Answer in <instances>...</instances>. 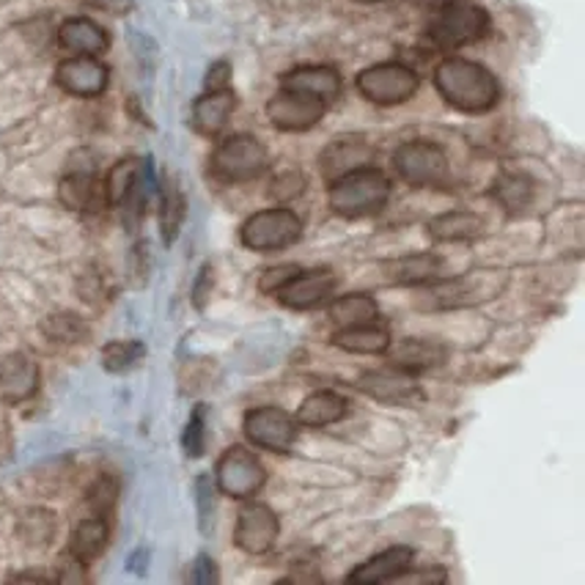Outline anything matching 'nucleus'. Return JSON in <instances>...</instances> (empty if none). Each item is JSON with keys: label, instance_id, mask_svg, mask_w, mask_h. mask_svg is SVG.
Here are the masks:
<instances>
[{"label": "nucleus", "instance_id": "26", "mask_svg": "<svg viewBox=\"0 0 585 585\" xmlns=\"http://www.w3.org/2000/svg\"><path fill=\"white\" fill-rule=\"evenodd\" d=\"M429 236L440 242H462V240H476L484 231V223L478 214L467 212V209H456V212H445L440 218L429 220L427 225Z\"/></svg>", "mask_w": 585, "mask_h": 585}, {"label": "nucleus", "instance_id": "10", "mask_svg": "<svg viewBox=\"0 0 585 585\" xmlns=\"http://www.w3.org/2000/svg\"><path fill=\"white\" fill-rule=\"evenodd\" d=\"M242 432L256 449L286 454L297 440V421L278 407H256L242 421Z\"/></svg>", "mask_w": 585, "mask_h": 585}, {"label": "nucleus", "instance_id": "25", "mask_svg": "<svg viewBox=\"0 0 585 585\" xmlns=\"http://www.w3.org/2000/svg\"><path fill=\"white\" fill-rule=\"evenodd\" d=\"M108 533H110L108 517L91 515L88 520H82L80 526L75 528V533H71L69 542L71 559H75L77 564H88V561L97 559V555L104 550V544H108Z\"/></svg>", "mask_w": 585, "mask_h": 585}, {"label": "nucleus", "instance_id": "28", "mask_svg": "<svg viewBox=\"0 0 585 585\" xmlns=\"http://www.w3.org/2000/svg\"><path fill=\"white\" fill-rule=\"evenodd\" d=\"M146 163L143 159H121L119 165H113L104 179V203L110 207H121L126 201V196L132 192V187L141 181Z\"/></svg>", "mask_w": 585, "mask_h": 585}, {"label": "nucleus", "instance_id": "22", "mask_svg": "<svg viewBox=\"0 0 585 585\" xmlns=\"http://www.w3.org/2000/svg\"><path fill=\"white\" fill-rule=\"evenodd\" d=\"M346 410H350V401L344 396L335 394V390H317L302 401L295 421L308 429H322L330 423H339L346 416Z\"/></svg>", "mask_w": 585, "mask_h": 585}, {"label": "nucleus", "instance_id": "24", "mask_svg": "<svg viewBox=\"0 0 585 585\" xmlns=\"http://www.w3.org/2000/svg\"><path fill=\"white\" fill-rule=\"evenodd\" d=\"M58 196L71 212H97L104 203V187L91 174H69L60 181Z\"/></svg>", "mask_w": 585, "mask_h": 585}, {"label": "nucleus", "instance_id": "11", "mask_svg": "<svg viewBox=\"0 0 585 585\" xmlns=\"http://www.w3.org/2000/svg\"><path fill=\"white\" fill-rule=\"evenodd\" d=\"M335 284L339 280H335L330 269H297L289 280H284L273 291V297L284 302V306L295 308V311H308V308L333 300Z\"/></svg>", "mask_w": 585, "mask_h": 585}, {"label": "nucleus", "instance_id": "34", "mask_svg": "<svg viewBox=\"0 0 585 585\" xmlns=\"http://www.w3.org/2000/svg\"><path fill=\"white\" fill-rule=\"evenodd\" d=\"M44 330H47L49 339L64 341V344L80 341L82 335H86V328H82V322L77 317H71V313H58V317L47 319Z\"/></svg>", "mask_w": 585, "mask_h": 585}, {"label": "nucleus", "instance_id": "2", "mask_svg": "<svg viewBox=\"0 0 585 585\" xmlns=\"http://www.w3.org/2000/svg\"><path fill=\"white\" fill-rule=\"evenodd\" d=\"M390 198V179L379 168L350 170L330 181V209L341 218H366L377 214Z\"/></svg>", "mask_w": 585, "mask_h": 585}, {"label": "nucleus", "instance_id": "5", "mask_svg": "<svg viewBox=\"0 0 585 585\" xmlns=\"http://www.w3.org/2000/svg\"><path fill=\"white\" fill-rule=\"evenodd\" d=\"M302 236V220L291 209H264L242 223L240 240L247 251H286Z\"/></svg>", "mask_w": 585, "mask_h": 585}, {"label": "nucleus", "instance_id": "46", "mask_svg": "<svg viewBox=\"0 0 585 585\" xmlns=\"http://www.w3.org/2000/svg\"><path fill=\"white\" fill-rule=\"evenodd\" d=\"M357 3H383V0H357Z\"/></svg>", "mask_w": 585, "mask_h": 585}, {"label": "nucleus", "instance_id": "1", "mask_svg": "<svg viewBox=\"0 0 585 585\" xmlns=\"http://www.w3.org/2000/svg\"><path fill=\"white\" fill-rule=\"evenodd\" d=\"M434 86L451 108L462 113H489L500 102V82L487 66L467 58H443L434 69Z\"/></svg>", "mask_w": 585, "mask_h": 585}, {"label": "nucleus", "instance_id": "33", "mask_svg": "<svg viewBox=\"0 0 585 585\" xmlns=\"http://www.w3.org/2000/svg\"><path fill=\"white\" fill-rule=\"evenodd\" d=\"M143 357V344L141 341H113V344L104 346L102 363L108 372H126V368L135 366Z\"/></svg>", "mask_w": 585, "mask_h": 585}, {"label": "nucleus", "instance_id": "9", "mask_svg": "<svg viewBox=\"0 0 585 585\" xmlns=\"http://www.w3.org/2000/svg\"><path fill=\"white\" fill-rule=\"evenodd\" d=\"M328 102L311 97V93L280 88L267 102V119L280 132H308L324 119Z\"/></svg>", "mask_w": 585, "mask_h": 585}, {"label": "nucleus", "instance_id": "42", "mask_svg": "<svg viewBox=\"0 0 585 585\" xmlns=\"http://www.w3.org/2000/svg\"><path fill=\"white\" fill-rule=\"evenodd\" d=\"M443 581H445V572H432V570L412 572V566H410V570H407L396 583H443Z\"/></svg>", "mask_w": 585, "mask_h": 585}, {"label": "nucleus", "instance_id": "15", "mask_svg": "<svg viewBox=\"0 0 585 585\" xmlns=\"http://www.w3.org/2000/svg\"><path fill=\"white\" fill-rule=\"evenodd\" d=\"M374 152L363 137H341V141H333L319 157V165H322V174L328 176L330 181L339 179V176L350 174V170L363 168V165L372 163Z\"/></svg>", "mask_w": 585, "mask_h": 585}, {"label": "nucleus", "instance_id": "3", "mask_svg": "<svg viewBox=\"0 0 585 585\" xmlns=\"http://www.w3.org/2000/svg\"><path fill=\"white\" fill-rule=\"evenodd\" d=\"M269 165V154L264 143L253 135H231L220 143L209 157V170L220 181L245 185L262 176Z\"/></svg>", "mask_w": 585, "mask_h": 585}, {"label": "nucleus", "instance_id": "41", "mask_svg": "<svg viewBox=\"0 0 585 585\" xmlns=\"http://www.w3.org/2000/svg\"><path fill=\"white\" fill-rule=\"evenodd\" d=\"M192 583H201V585H209L218 581V572H214V561H209L207 555H201V559L196 561V570H192Z\"/></svg>", "mask_w": 585, "mask_h": 585}, {"label": "nucleus", "instance_id": "21", "mask_svg": "<svg viewBox=\"0 0 585 585\" xmlns=\"http://www.w3.org/2000/svg\"><path fill=\"white\" fill-rule=\"evenodd\" d=\"M60 47L75 55H102L108 49V33L86 16H71L58 27Z\"/></svg>", "mask_w": 585, "mask_h": 585}, {"label": "nucleus", "instance_id": "23", "mask_svg": "<svg viewBox=\"0 0 585 585\" xmlns=\"http://www.w3.org/2000/svg\"><path fill=\"white\" fill-rule=\"evenodd\" d=\"M333 344L344 352H355V355H379V352H388L390 330L374 319L366 324L341 328L333 335Z\"/></svg>", "mask_w": 585, "mask_h": 585}, {"label": "nucleus", "instance_id": "18", "mask_svg": "<svg viewBox=\"0 0 585 585\" xmlns=\"http://www.w3.org/2000/svg\"><path fill=\"white\" fill-rule=\"evenodd\" d=\"M412 559H416V553H412L410 548H390L385 550V553L374 555L366 564L357 566L350 575V583H396L410 570Z\"/></svg>", "mask_w": 585, "mask_h": 585}, {"label": "nucleus", "instance_id": "19", "mask_svg": "<svg viewBox=\"0 0 585 585\" xmlns=\"http://www.w3.org/2000/svg\"><path fill=\"white\" fill-rule=\"evenodd\" d=\"M284 88H295V91L311 93V97L322 99V102H333L341 93V75L333 66H297L289 75H284Z\"/></svg>", "mask_w": 585, "mask_h": 585}, {"label": "nucleus", "instance_id": "32", "mask_svg": "<svg viewBox=\"0 0 585 585\" xmlns=\"http://www.w3.org/2000/svg\"><path fill=\"white\" fill-rule=\"evenodd\" d=\"M20 537L27 548H47L55 537V520L49 511H27L20 522Z\"/></svg>", "mask_w": 585, "mask_h": 585}, {"label": "nucleus", "instance_id": "7", "mask_svg": "<svg viewBox=\"0 0 585 585\" xmlns=\"http://www.w3.org/2000/svg\"><path fill=\"white\" fill-rule=\"evenodd\" d=\"M264 482H267V473H264L262 462L242 445L225 451L214 467V487L229 498H253L264 487Z\"/></svg>", "mask_w": 585, "mask_h": 585}, {"label": "nucleus", "instance_id": "38", "mask_svg": "<svg viewBox=\"0 0 585 585\" xmlns=\"http://www.w3.org/2000/svg\"><path fill=\"white\" fill-rule=\"evenodd\" d=\"M198 511H201V528L203 531H209V520H212L214 515V478L209 476V473H203L201 478H198Z\"/></svg>", "mask_w": 585, "mask_h": 585}, {"label": "nucleus", "instance_id": "39", "mask_svg": "<svg viewBox=\"0 0 585 585\" xmlns=\"http://www.w3.org/2000/svg\"><path fill=\"white\" fill-rule=\"evenodd\" d=\"M231 80V66L225 60H218V64L209 66L207 71V91H220V88H229Z\"/></svg>", "mask_w": 585, "mask_h": 585}, {"label": "nucleus", "instance_id": "40", "mask_svg": "<svg viewBox=\"0 0 585 585\" xmlns=\"http://www.w3.org/2000/svg\"><path fill=\"white\" fill-rule=\"evenodd\" d=\"M297 269H300V267H278V269H267V273L262 275V289H264V291H269V295H273V291L278 289V286L284 284V280H289L291 275L297 273Z\"/></svg>", "mask_w": 585, "mask_h": 585}, {"label": "nucleus", "instance_id": "6", "mask_svg": "<svg viewBox=\"0 0 585 585\" xmlns=\"http://www.w3.org/2000/svg\"><path fill=\"white\" fill-rule=\"evenodd\" d=\"M418 86H421V80H418L416 69H410L407 64H399V60L374 64L357 75V91H361L368 102L383 104V108H394V104L412 99Z\"/></svg>", "mask_w": 585, "mask_h": 585}, {"label": "nucleus", "instance_id": "45", "mask_svg": "<svg viewBox=\"0 0 585 585\" xmlns=\"http://www.w3.org/2000/svg\"><path fill=\"white\" fill-rule=\"evenodd\" d=\"M416 3H418V5H423V9L438 11V9H445V5L456 3V0H416Z\"/></svg>", "mask_w": 585, "mask_h": 585}, {"label": "nucleus", "instance_id": "37", "mask_svg": "<svg viewBox=\"0 0 585 585\" xmlns=\"http://www.w3.org/2000/svg\"><path fill=\"white\" fill-rule=\"evenodd\" d=\"M302 190H306V176L300 170H284L269 185V196L278 198V201H291V198L302 196Z\"/></svg>", "mask_w": 585, "mask_h": 585}, {"label": "nucleus", "instance_id": "44", "mask_svg": "<svg viewBox=\"0 0 585 585\" xmlns=\"http://www.w3.org/2000/svg\"><path fill=\"white\" fill-rule=\"evenodd\" d=\"M91 3L104 11H126L132 5V0H91Z\"/></svg>", "mask_w": 585, "mask_h": 585}, {"label": "nucleus", "instance_id": "8", "mask_svg": "<svg viewBox=\"0 0 585 585\" xmlns=\"http://www.w3.org/2000/svg\"><path fill=\"white\" fill-rule=\"evenodd\" d=\"M394 165L407 185L438 187L449 179V157L440 146L427 141H412L399 146L394 154Z\"/></svg>", "mask_w": 585, "mask_h": 585}, {"label": "nucleus", "instance_id": "35", "mask_svg": "<svg viewBox=\"0 0 585 585\" xmlns=\"http://www.w3.org/2000/svg\"><path fill=\"white\" fill-rule=\"evenodd\" d=\"M203 443H207V407L198 405L185 429V451L187 456H201Z\"/></svg>", "mask_w": 585, "mask_h": 585}, {"label": "nucleus", "instance_id": "14", "mask_svg": "<svg viewBox=\"0 0 585 585\" xmlns=\"http://www.w3.org/2000/svg\"><path fill=\"white\" fill-rule=\"evenodd\" d=\"M363 394H368L372 399L385 401V405H405V401L416 399L418 383L410 372L401 368H379V372H366L357 379Z\"/></svg>", "mask_w": 585, "mask_h": 585}, {"label": "nucleus", "instance_id": "47", "mask_svg": "<svg viewBox=\"0 0 585 585\" xmlns=\"http://www.w3.org/2000/svg\"><path fill=\"white\" fill-rule=\"evenodd\" d=\"M0 440H3V432H0Z\"/></svg>", "mask_w": 585, "mask_h": 585}, {"label": "nucleus", "instance_id": "13", "mask_svg": "<svg viewBox=\"0 0 585 585\" xmlns=\"http://www.w3.org/2000/svg\"><path fill=\"white\" fill-rule=\"evenodd\" d=\"M55 80L64 91L75 93V97H99L108 88V66L97 60L93 55H75V58L64 60L55 71Z\"/></svg>", "mask_w": 585, "mask_h": 585}, {"label": "nucleus", "instance_id": "30", "mask_svg": "<svg viewBox=\"0 0 585 585\" xmlns=\"http://www.w3.org/2000/svg\"><path fill=\"white\" fill-rule=\"evenodd\" d=\"M185 196L181 187L176 185V179H165L163 198H159V229H163V240L174 242L179 234V225L185 220Z\"/></svg>", "mask_w": 585, "mask_h": 585}, {"label": "nucleus", "instance_id": "43", "mask_svg": "<svg viewBox=\"0 0 585 585\" xmlns=\"http://www.w3.org/2000/svg\"><path fill=\"white\" fill-rule=\"evenodd\" d=\"M209 267L201 269V275H198V289H196V306H203V300H207V286H209Z\"/></svg>", "mask_w": 585, "mask_h": 585}, {"label": "nucleus", "instance_id": "17", "mask_svg": "<svg viewBox=\"0 0 585 585\" xmlns=\"http://www.w3.org/2000/svg\"><path fill=\"white\" fill-rule=\"evenodd\" d=\"M234 108H236V93L231 91V88L207 91L203 97L196 99V104H192V126H196L201 135H218V132L229 124Z\"/></svg>", "mask_w": 585, "mask_h": 585}, {"label": "nucleus", "instance_id": "27", "mask_svg": "<svg viewBox=\"0 0 585 585\" xmlns=\"http://www.w3.org/2000/svg\"><path fill=\"white\" fill-rule=\"evenodd\" d=\"M377 317H379L377 302H374L372 295H363V291L339 297V300H333V306H330V319H333L339 328L366 324V322H374Z\"/></svg>", "mask_w": 585, "mask_h": 585}, {"label": "nucleus", "instance_id": "12", "mask_svg": "<svg viewBox=\"0 0 585 585\" xmlns=\"http://www.w3.org/2000/svg\"><path fill=\"white\" fill-rule=\"evenodd\" d=\"M280 522L275 511L264 504H245L234 528V544L247 555H264L275 548Z\"/></svg>", "mask_w": 585, "mask_h": 585}, {"label": "nucleus", "instance_id": "31", "mask_svg": "<svg viewBox=\"0 0 585 585\" xmlns=\"http://www.w3.org/2000/svg\"><path fill=\"white\" fill-rule=\"evenodd\" d=\"M495 198L509 212H522L533 198V181L522 174H504L495 181Z\"/></svg>", "mask_w": 585, "mask_h": 585}, {"label": "nucleus", "instance_id": "4", "mask_svg": "<svg viewBox=\"0 0 585 585\" xmlns=\"http://www.w3.org/2000/svg\"><path fill=\"white\" fill-rule=\"evenodd\" d=\"M487 31L489 14L482 5L451 3L445 9H438V16L429 22L427 36L438 49H460L487 36Z\"/></svg>", "mask_w": 585, "mask_h": 585}, {"label": "nucleus", "instance_id": "16", "mask_svg": "<svg viewBox=\"0 0 585 585\" xmlns=\"http://www.w3.org/2000/svg\"><path fill=\"white\" fill-rule=\"evenodd\" d=\"M38 388V368L31 357L9 355L0 361V396L9 405L31 399Z\"/></svg>", "mask_w": 585, "mask_h": 585}, {"label": "nucleus", "instance_id": "29", "mask_svg": "<svg viewBox=\"0 0 585 585\" xmlns=\"http://www.w3.org/2000/svg\"><path fill=\"white\" fill-rule=\"evenodd\" d=\"M440 267H443L440 256H434V253H418V256H405L390 262L388 275L396 284H423V280L438 278Z\"/></svg>", "mask_w": 585, "mask_h": 585}, {"label": "nucleus", "instance_id": "36", "mask_svg": "<svg viewBox=\"0 0 585 585\" xmlns=\"http://www.w3.org/2000/svg\"><path fill=\"white\" fill-rule=\"evenodd\" d=\"M115 495H119V487H115L113 478H108V476L99 478V482L91 487V493H88V500H86L91 515L108 517L115 504Z\"/></svg>", "mask_w": 585, "mask_h": 585}, {"label": "nucleus", "instance_id": "20", "mask_svg": "<svg viewBox=\"0 0 585 585\" xmlns=\"http://www.w3.org/2000/svg\"><path fill=\"white\" fill-rule=\"evenodd\" d=\"M445 357H449L445 346L427 339H405L396 346H388L390 366L401 368V372H421V368L443 366Z\"/></svg>", "mask_w": 585, "mask_h": 585}]
</instances>
